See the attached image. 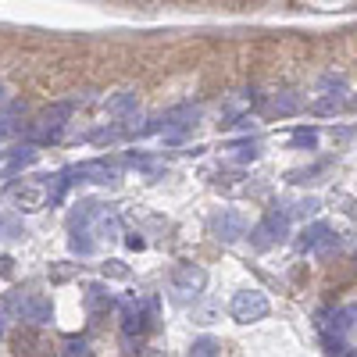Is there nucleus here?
I'll return each mask as SVG.
<instances>
[{
    "label": "nucleus",
    "mask_w": 357,
    "mask_h": 357,
    "mask_svg": "<svg viewBox=\"0 0 357 357\" xmlns=\"http://www.w3.org/2000/svg\"><path fill=\"white\" fill-rule=\"evenodd\" d=\"M286 232H289V215H282V211H268V215L250 229V243H254L257 250H268V247L282 243V240H286Z\"/></svg>",
    "instance_id": "1"
},
{
    "label": "nucleus",
    "mask_w": 357,
    "mask_h": 357,
    "mask_svg": "<svg viewBox=\"0 0 357 357\" xmlns=\"http://www.w3.org/2000/svg\"><path fill=\"white\" fill-rule=\"evenodd\" d=\"M197 107H190V104H178V107H172V111H165V114H158V118H151V126H143L139 129V136H146V132H168V136H178L186 126H193L197 122Z\"/></svg>",
    "instance_id": "2"
},
{
    "label": "nucleus",
    "mask_w": 357,
    "mask_h": 357,
    "mask_svg": "<svg viewBox=\"0 0 357 357\" xmlns=\"http://www.w3.org/2000/svg\"><path fill=\"white\" fill-rule=\"evenodd\" d=\"M229 311H232V318H236V321H243V325L261 321V318L268 314V296H264L261 289H240V293L232 296Z\"/></svg>",
    "instance_id": "3"
},
{
    "label": "nucleus",
    "mask_w": 357,
    "mask_h": 357,
    "mask_svg": "<svg viewBox=\"0 0 357 357\" xmlns=\"http://www.w3.org/2000/svg\"><path fill=\"white\" fill-rule=\"evenodd\" d=\"M72 111H75V104L72 100H57V104H50L43 114H40V129H43V136L40 139H54L57 136V129H61L68 118H72Z\"/></svg>",
    "instance_id": "4"
},
{
    "label": "nucleus",
    "mask_w": 357,
    "mask_h": 357,
    "mask_svg": "<svg viewBox=\"0 0 357 357\" xmlns=\"http://www.w3.org/2000/svg\"><path fill=\"white\" fill-rule=\"evenodd\" d=\"M172 286L178 293H200L207 286V272L200 264H178L175 272H172Z\"/></svg>",
    "instance_id": "5"
},
{
    "label": "nucleus",
    "mask_w": 357,
    "mask_h": 357,
    "mask_svg": "<svg viewBox=\"0 0 357 357\" xmlns=\"http://www.w3.org/2000/svg\"><path fill=\"white\" fill-rule=\"evenodd\" d=\"M215 232H218V240L236 243V240H243V236H247V222H243L240 211H222L215 218Z\"/></svg>",
    "instance_id": "6"
},
{
    "label": "nucleus",
    "mask_w": 357,
    "mask_h": 357,
    "mask_svg": "<svg viewBox=\"0 0 357 357\" xmlns=\"http://www.w3.org/2000/svg\"><path fill=\"white\" fill-rule=\"evenodd\" d=\"M18 314L33 325H47L50 321V301H43V296H25V301H18Z\"/></svg>",
    "instance_id": "7"
},
{
    "label": "nucleus",
    "mask_w": 357,
    "mask_h": 357,
    "mask_svg": "<svg viewBox=\"0 0 357 357\" xmlns=\"http://www.w3.org/2000/svg\"><path fill=\"white\" fill-rule=\"evenodd\" d=\"M318 247H333V229L325 222H314L301 232V250H318Z\"/></svg>",
    "instance_id": "8"
},
{
    "label": "nucleus",
    "mask_w": 357,
    "mask_h": 357,
    "mask_svg": "<svg viewBox=\"0 0 357 357\" xmlns=\"http://www.w3.org/2000/svg\"><path fill=\"white\" fill-rule=\"evenodd\" d=\"M268 111H272V114H279V118H286V114H296V111H301V97H296L293 89H286V93H275L272 100H268Z\"/></svg>",
    "instance_id": "9"
},
{
    "label": "nucleus",
    "mask_w": 357,
    "mask_h": 357,
    "mask_svg": "<svg viewBox=\"0 0 357 357\" xmlns=\"http://www.w3.org/2000/svg\"><path fill=\"white\" fill-rule=\"evenodd\" d=\"M318 89H325V97H343L347 93V79L340 72H325L318 79Z\"/></svg>",
    "instance_id": "10"
},
{
    "label": "nucleus",
    "mask_w": 357,
    "mask_h": 357,
    "mask_svg": "<svg viewBox=\"0 0 357 357\" xmlns=\"http://www.w3.org/2000/svg\"><path fill=\"white\" fill-rule=\"evenodd\" d=\"M136 111V93L132 89H126V93H118L107 100V114H132Z\"/></svg>",
    "instance_id": "11"
},
{
    "label": "nucleus",
    "mask_w": 357,
    "mask_h": 357,
    "mask_svg": "<svg viewBox=\"0 0 357 357\" xmlns=\"http://www.w3.org/2000/svg\"><path fill=\"white\" fill-rule=\"evenodd\" d=\"M190 357H218V343L211 336H200L193 347H190Z\"/></svg>",
    "instance_id": "12"
},
{
    "label": "nucleus",
    "mask_w": 357,
    "mask_h": 357,
    "mask_svg": "<svg viewBox=\"0 0 357 357\" xmlns=\"http://www.w3.org/2000/svg\"><path fill=\"white\" fill-rule=\"evenodd\" d=\"M343 107V97H321L311 104V114H336Z\"/></svg>",
    "instance_id": "13"
},
{
    "label": "nucleus",
    "mask_w": 357,
    "mask_h": 357,
    "mask_svg": "<svg viewBox=\"0 0 357 357\" xmlns=\"http://www.w3.org/2000/svg\"><path fill=\"white\" fill-rule=\"evenodd\" d=\"M232 151H236V161H254L257 158V143L243 139V143H232Z\"/></svg>",
    "instance_id": "14"
},
{
    "label": "nucleus",
    "mask_w": 357,
    "mask_h": 357,
    "mask_svg": "<svg viewBox=\"0 0 357 357\" xmlns=\"http://www.w3.org/2000/svg\"><path fill=\"white\" fill-rule=\"evenodd\" d=\"M293 146H307V151H314V146H318V132L314 129H296L293 132Z\"/></svg>",
    "instance_id": "15"
},
{
    "label": "nucleus",
    "mask_w": 357,
    "mask_h": 357,
    "mask_svg": "<svg viewBox=\"0 0 357 357\" xmlns=\"http://www.w3.org/2000/svg\"><path fill=\"white\" fill-rule=\"evenodd\" d=\"M350 318H357V304H354V307L336 311V321H333V325H336V333H347V329H350V325H354Z\"/></svg>",
    "instance_id": "16"
},
{
    "label": "nucleus",
    "mask_w": 357,
    "mask_h": 357,
    "mask_svg": "<svg viewBox=\"0 0 357 357\" xmlns=\"http://www.w3.org/2000/svg\"><path fill=\"white\" fill-rule=\"evenodd\" d=\"M68 247H72V254H89V250H93V240H86L82 232H75L68 240Z\"/></svg>",
    "instance_id": "17"
},
{
    "label": "nucleus",
    "mask_w": 357,
    "mask_h": 357,
    "mask_svg": "<svg viewBox=\"0 0 357 357\" xmlns=\"http://www.w3.org/2000/svg\"><path fill=\"white\" fill-rule=\"evenodd\" d=\"M104 275H114V279H126V275H129V268H126L122 261H107V264H104Z\"/></svg>",
    "instance_id": "18"
},
{
    "label": "nucleus",
    "mask_w": 357,
    "mask_h": 357,
    "mask_svg": "<svg viewBox=\"0 0 357 357\" xmlns=\"http://www.w3.org/2000/svg\"><path fill=\"white\" fill-rule=\"evenodd\" d=\"M104 304H111V296L100 286H93V289H89V307H104Z\"/></svg>",
    "instance_id": "19"
},
{
    "label": "nucleus",
    "mask_w": 357,
    "mask_h": 357,
    "mask_svg": "<svg viewBox=\"0 0 357 357\" xmlns=\"http://www.w3.org/2000/svg\"><path fill=\"white\" fill-rule=\"evenodd\" d=\"M65 357H86V343L82 340H68L65 343Z\"/></svg>",
    "instance_id": "20"
},
{
    "label": "nucleus",
    "mask_w": 357,
    "mask_h": 357,
    "mask_svg": "<svg viewBox=\"0 0 357 357\" xmlns=\"http://www.w3.org/2000/svg\"><path fill=\"white\" fill-rule=\"evenodd\" d=\"M318 211V200H301L296 204V215H314Z\"/></svg>",
    "instance_id": "21"
},
{
    "label": "nucleus",
    "mask_w": 357,
    "mask_h": 357,
    "mask_svg": "<svg viewBox=\"0 0 357 357\" xmlns=\"http://www.w3.org/2000/svg\"><path fill=\"white\" fill-rule=\"evenodd\" d=\"M340 357H357V350H343V354H340Z\"/></svg>",
    "instance_id": "22"
},
{
    "label": "nucleus",
    "mask_w": 357,
    "mask_h": 357,
    "mask_svg": "<svg viewBox=\"0 0 357 357\" xmlns=\"http://www.w3.org/2000/svg\"><path fill=\"white\" fill-rule=\"evenodd\" d=\"M0 336H4V314H0Z\"/></svg>",
    "instance_id": "23"
},
{
    "label": "nucleus",
    "mask_w": 357,
    "mask_h": 357,
    "mask_svg": "<svg viewBox=\"0 0 357 357\" xmlns=\"http://www.w3.org/2000/svg\"><path fill=\"white\" fill-rule=\"evenodd\" d=\"M0 100H4V86H0Z\"/></svg>",
    "instance_id": "24"
},
{
    "label": "nucleus",
    "mask_w": 357,
    "mask_h": 357,
    "mask_svg": "<svg viewBox=\"0 0 357 357\" xmlns=\"http://www.w3.org/2000/svg\"><path fill=\"white\" fill-rule=\"evenodd\" d=\"M354 107H357V100H354Z\"/></svg>",
    "instance_id": "25"
}]
</instances>
